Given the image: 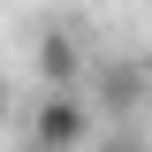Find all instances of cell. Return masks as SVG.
I'll use <instances>...</instances> for the list:
<instances>
[{"mask_svg": "<svg viewBox=\"0 0 152 152\" xmlns=\"http://www.w3.org/2000/svg\"><path fill=\"white\" fill-rule=\"evenodd\" d=\"M38 76H46V84H84V53H76V38L61 31V23L38 38Z\"/></svg>", "mask_w": 152, "mask_h": 152, "instance_id": "cell-2", "label": "cell"}, {"mask_svg": "<svg viewBox=\"0 0 152 152\" xmlns=\"http://www.w3.org/2000/svg\"><path fill=\"white\" fill-rule=\"evenodd\" d=\"M8 152H46V145H31V137H23V145H8Z\"/></svg>", "mask_w": 152, "mask_h": 152, "instance_id": "cell-4", "label": "cell"}, {"mask_svg": "<svg viewBox=\"0 0 152 152\" xmlns=\"http://www.w3.org/2000/svg\"><path fill=\"white\" fill-rule=\"evenodd\" d=\"M0 107H8V76H0Z\"/></svg>", "mask_w": 152, "mask_h": 152, "instance_id": "cell-5", "label": "cell"}, {"mask_svg": "<svg viewBox=\"0 0 152 152\" xmlns=\"http://www.w3.org/2000/svg\"><path fill=\"white\" fill-rule=\"evenodd\" d=\"M137 84H145V76H137L129 61H122V69H107V91H99V99H107V107H122V114H129V107H137Z\"/></svg>", "mask_w": 152, "mask_h": 152, "instance_id": "cell-3", "label": "cell"}, {"mask_svg": "<svg viewBox=\"0 0 152 152\" xmlns=\"http://www.w3.org/2000/svg\"><path fill=\"white\" fill-rule=\"evenodd\" d=\"M84 137H91V99L76 91V84H46L38 122H31V145H46V152H76Z\"/></svg>", "mask_w": 152, "mask_h": 152, "instance_id": "cell-1", "label": "cell"}, {"mask_svg": "<svg viewBox=\"0 0 152 152\" xmlns=\"http://www.w3.org/2000/svg\"><path fill=\"white\" fill-rule=\"evenodd\" d=\"M114 152H129V145H114Z\"/></svg>", "mask_w": 152, "mask_h": 152, "instance_id": "cell-6", "label": "cell"}]
</instances>
